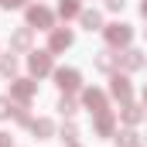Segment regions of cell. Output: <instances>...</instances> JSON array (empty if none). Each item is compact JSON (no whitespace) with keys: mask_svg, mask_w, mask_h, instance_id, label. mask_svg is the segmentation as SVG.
I'll return each mask as SVG.
<instances>
[{"mask_svg":"<svg viewBox=\"0 0 147 147\" xmlns=\"http://www.w3.org/2000/svg\"><path fill=\"white\" fill-rule=\"evenodd\" d=\"M10 113H14V103H10V99H3V96H0V116H10Z\"/></svg>","mask_w":147,"mask_h":147,"instance_id":"ffe728a7","label":"cell"},{"mask_svg":"<svg viewBox=\"0 0 147 147\" xmlns=\"http://www.w3.org/2000/svg\"><path fill=\"white\" fill-rule=\"evenodd\" d=\"M28 0H7V7H24Z\"/></svg>","mask_w":147,"mask_h":147,"instance_id":"603a6c76","label":"cell"},{"mask_svg":"<svg viewBox=\"0 0 147 147\" xmlns=\"http://www.w3.org/2000/svg\"><path fill=\"white\" fill-rule=\"evenodd\" d=\"M140 10H144V17H147V0H144V3H140Z\"/></svg>","mask_w":147,"mask_h":147,"instance_id":"d4e9b609","label":"cell"},{"mask_svg":"<svg viewBox=\"0 0 147 147\" xmlns=\"http://www.w3.org/2000/svg\"><path fill=\"white\" fill-rule=\"evenodd\" d=\"M28 24L51 28V10H45V7H28Z\"/></svg>","mask_w":147,"mask_h":147,"instance_id":"5b68a950","label":"cell"},{"mask_svg":"<svg viewBox=\"0 0 147 147\" xmlns=\"http://www.w3.org/2000/svg\"><path fill=\"white\" fill-rule=\"evenodd\" d=\"M58 110L65 113V116H72V113H75V103L69 99V96H62V103H58Z\"/></svg>","mask_w":147,"mask_h":147,"instance_id":"d6986e66","label":"cell"},{"mask_svg":"<svg viewBox=\"0 0 147 147\" xmlns=\"http://www.w3.org/2000/svg\"><path fill=\"white\" fill-rule=\"evenodd\" d=\"M116 140H120V147H137V134H134V130H123Z\"/></svg>","mask_w":147,"mask_h":147,"instance_id":"ac0fdd59","label":"cell"},{"mask_svg":"<svg viewBox=\"0 0 147 147\" xmlns=\"http://www.w3.org/2000/svg\"><path fill=\"white\" fill-rule=\"evenodd\" d=\"M58 14H62V17H75V14H79V0H62V3H58Z\"/></svg>","mask_w":147,"mask_h":147,"instance_id":"4fadbf2b","label":"cell"},{"mask_svg":"<svg viewBox=\"0 0 147 147\" xmlns=\"http://www.w3.org/2000/svg\"><path fill=\"white\" fill-rule=\"evenodd\" d=\"M62 137H65V140H69V144H72V140H75V127H72V123H69V127H65V130H62Z\"/></svg>","mask_w":147,"mask_h":147,"instance_id":"44dd1931","label":"cell"},{"mask_svg":"<svg viewBox=\"0 0 147 147\" xmlns=\"http://www.w3.org/2000/svg\"><path fill=\"white\" fill-rule=\"evenodd\" d=\"M51 51H65L69 45H72V31H51Z\"/></svg>","mask_w":147,"mask_h":147,"instance_id":"ba28073f","label":"cell"},{"mask_svg":"<svg viewBox=\"0 0 147 147\" xmlns=\"http://www.w3.org/2000/svg\"><path fill=\"white\" fill-rule=\"evenodd\" d=\"M96 130H99L103 137H106V134H113V116H110V113H103V116L96 120Z\"/></svg>","mask_w":147,"mask_h":147,"instance_id":"e0dca14e","label":"cell"},{"mask_svg":"<svg viewBox=\"0 0 147 147\" xmlns=\"http://www.w3.org/2000/svg\"><path fill=\"white\" fill-rule=\"evenodd\" d=\"M34 89H38V86H34V82H28V79H17V82L10 86V92H14L21 103H28V99L34 96Z\"/></svg>","mask_w":147,"mask_h":147,"instance_id":"8992f818","label":"cell"},{"mask_svg":"<svg viewBox=\"0 0 147 147\" xmlns=\"http://www.w3.org/2000/svg\"><path fill=\"white\" fill-rule=\"evenodd\" d=\"M116 58H120V55H113L110 48H103V51H99V58H96V65H99L103 72H110V69H113V62H116Z\"/></svg>","mask_w":147,"mask_h":147,"instance_id":"8fae6325","label":"cell"},{"mask_svg":"<svg viewBox=\"0 0 147 147\" xmlns=\"http://www.w3.org/2000/svg\"><path fill=\"white\" fill-rule=\"evenodd\" d=\"M55 79H58V86H62L65 92L79 89V72H75V69H58V72H55Z\"/></svg>","mask_w":147,"mask_h":147,"instance_id":"277c9868","label":"cell"},{"mask_svg":"<svg viewBox=\"0 0 147 147\" xmlns=\"http://www.w3.org/2000/svg\"><path fill=\"white\" fill-rule=\"evenodd\" d=\"M123 120H127V123H140V110H137L134 103H123Z\"/></svg>","mask_w":147,"mask_h":147,"instance_id":"2e32d148","label":"cell"},{"mask_svg":"<svg viewBox=\"0 0 147 147\" xmlns=\"http://www.w3.org/2000/svg\"><path fill=\"white\" fill-rule=\"evenodd\" d=\"M0 3H3V7H7V0H0Z\"/></svg>","mask_w":147,"mask_h":147,"instance_id":"4316f807","label":"cell"},{"mask_svg":"<svg viewBox=\"0 0 147 147\" xmlns=\"http://www.w3.org/2000/svg\"><path fill=\"white\" fill-rule=\"evenodd\" d=\"M144 103H147V89H144Z\"/></svg>","mask_w":147,"mask_h":147,"instance_id":"484cf974","label":"cell"},{"mask_svg":"<svg viewBox=\"0 0 147 147\" xmlns=\"http://www.w3.org/2000/svg\"><path fill=\"white\" fill-rule=\"evenodd\" d=\"M140 65H144V55H140V51H134V48H130V51H123V69H130V72H134V69H140Z\"/></svg>","mask_w":147,"mask_h":147,"instance_id":"30bf717a","label":"cell"},{"mask_svg":"<svg viewBox=\"0 0 147 147\" xmlns=\"http://www.w3.org/2000/svg\"><path fill=\"white\" fill-rule=\"evenodd\" d=\"M99 24H103V17H99L96 10H86V14H82V28H86V31H96Z\"/></svg>","mask_w":147,"mask_h":147,"instance_id":"7c38bea8","label":"cell"},{"mask_svg":"<svg viewBox=\"0 0 147 147\" xmlns=\"http://www.w3.org/2000/svg\"><path fill=\"white\" fill-rule=\"evenodd\" d=\"M0 147H10V137L7 134H0Z\"/></svg>","mask_w":147,"mask_h":147,"instance_id":"cb8c5ba5","label":"cell"},{"mask_svg":"<svg viewBox=\"0 0 147 147\" xmlns=\"http://www.w3.org/2000/svg\"><path fill=\"white\" fill-rule=\"evenodd\" d=\"M123 3H127V0H106V7H110V10H123Z\"/></svg>","mask_w":147,"mask_h":147,"instance_id":"7402d4cb","label":"cell"},{"mask_svg":"<svg viewBox=\"0 0 147 147\" xmlns=\"http://www.w3.org/2000/svg\"><path fill=\"white\" fill-rule=\"evenodd\" d=\"M31 130H34L38 137H48L51 134V120H31Z\"/></svg>","mask_w":147,"mask_h":147,"instance_id":"9a60e30c","label":"cell"},{"mask_svg":"<svg viewBox=\"0 0 147 147\" xmlns=\"http://www.w3.org/2000/svg\"><path fill=\"white\" fill-rule=\"evenodd\" d=\"M113 96L123 99V103H130V82H127V75H113Z\"/></svg>","mask_w":147,"mask_h":147,"instance_id":"52a82bcc","label":"cell"},{"mask_svg":"<svg viewBox=\"0 0 147 147\" xmlns=\"http://www.w3.org/2000/svg\"><path fill=\"white\" fill-rule=\"evenodd\" d=\"M130 38H134L130 24H110L106 28V41L110 45H130Z\"/></svg>","mask_w":147,"mask_h":147,"instance_id":"6da1fadb","label":"cell"},{"mask_svg":"<svg viewBox=\"0 0 147 147\" xmlns=\"http://www.w3.org/2000/svg\"><path fill=\"white\" fill-rule=\"evenodd\" d=\"M0 72H3V75H14V72H17V58H14V55H3V58H0Z\"/></svg>","mask_w":147,"mask_h":147,"instance_id":"5bb4252c","label":"cell"},{"mask_svg":"<svg viewBox=\"0 0 147 147\" xmlns=\"http://www.w3.org/2000/svg\"><path fill=\"white\" fill-rule=\"evenodd\" d=\"M10 45H14V51H24V48L31 45V28H21L17 34L10 38Z\"/></svg>","mask_w":147,"mask_h":147,"instance_id":"9c48e42d","label":"cell"},{"mask_svg":"<svg viewBox=\"0 0 147 147\" xmlns=\"http://www.w3.org/2000/svg\"><path fill=\"white\" fill-rule=\"evenodd\" d=\"M28 65H31L34 75H45V72H51V55H48V51H34V55L28 58Z\"/></svg>","mask_w":147,"mask_h":147,"instance_id":"3957f363","label":"cell"},{"mask_svg":"<svg viewBox=\"0 0 147 147\" xmlns=\"http://www.w3.org/2000/svg\"><path fill=\"white\" fill-rule=\"evenodd\" d=\"M82 99H86V106L96 113V116H103V113H106V96H103L99 89H86V96H82Z\"/></svg>","mask_w":147,"mask_h":147,"instance_id":"7a4b0ae2","label":"cell"}]
</instances>
